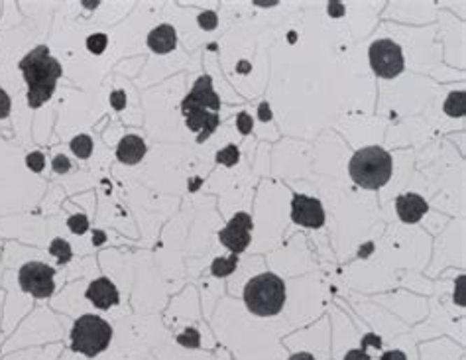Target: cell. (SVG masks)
Here are the masks:
<instances>
[{"label": "cell", "instance_id": "obj_1", "mask_svg": "<svg viewBox=\"0 0 466 360\" xmlns=\"http://www.w3.org/2000/svg\"><path fill=\"white\" fill-rule=\"evenodd\" d=\"M24 81L28 83V104L30 109H40L52 99L55 85L63 75L62 63L50 53L48 46L34 48L20 62Z\"/></svg>", "mask_w": 466, "mask_h": 360}, {"label": "cell", "instance_id": "obj_2", "mask_svg": "<svg viewBox=\"0 0 466 360\" xmlns=\"http://www.w3.org/2000/svg\"><path fill=\"white\" fill-rule=\"evenodd\" d=\"M394 172V162L390 152L382 146H368L358 150L348 164V174L356 186L364 189H380L383 187Z\"/></svg>", "mask_w": 466, "mask_h": 360}, {"label": "cell", "instance_id": "obj_3", "mask_svg": "<svg viewBox=\"0 0 466 360\" xmlns=\"http://www.w3.org/2000/svg\"><path fill=\"white\" fill-rule=\"evenodd\" d=\"M244 303L258 317H271L280 313L285 303L283 279L271 272L252 278L244 288Z\"/></svg>", "mask_w": 466, "mask_h": 360}, {"label": "cell", "instance_id": "obj_4", "mask_svg": "<svg viewBox=\"0 0 466 360\" xmlns=\"http://www.w3.org/2000/svg\"><path fill=\"white\" fill-rule=\"evenodd\" d=\"M113 327L99 315H83L73 323L71 349L85 356H97L108 349Z\"/></svg>", "mask_w": 466, "mask_h": 360}, {"label": "cell", "instance_id": "obj_5", "mask_svg": "<svg viewBox=\"0 0 466 360\" xmlns=\"http://www.w3.org/2000/svg\"><path fill=\"white\" fill-rule=\"evenodd\" d=\"M370 65L372 71L383 79H394L405 69V60L402 46L394 40H376L370 46Z\"/></svg>", "mask_w": 466, "mask_h": 360}, {"label": "cell", "instance_id": "obj_6", "mask_svg": "<svg viewBox=\"0 0 466 360\" xmlns=\"http://www.w3.org/2000/svg\"><path fill=\"white\" fill-rule=\"evenodd\" d=\"M53 278H55V270L43 262H26L18 274L20 288L38 299L52 298L53 289H55Z\"/></svg>", "mask_w": 466, "mask_h": 360}, {"label": "cell", "instance_id": "obj_7", "mask_svg": "<svg viewBox=\"0 0 466 360\" xmlns=\"http://www.w3.org/2000/svg\"><path fill=\"white\" fill-rule=\"evenodd\" d=\"M252 230H254V223L248 213H236L228 221V225L223 230H218V240L232 252V254H240L244 252L246 247L252 240Z\"/></svg>", "mask_w": 466, "mask_h": 360}, {"label": "cell", "instance_id": "obj_8", "mask_svg": "<svg viewBox=\"0 0 466 360\" xmlns=\"http://www.w3.org/2000/svg\"><path fill=\"white\" fill-rule=\"evenodd\" d=\"M291 219L295 225L307 228H321L325 225V209L315 197L293 195L291 199Z\"/></svg>", "mask_w": 466, "mask_h": 360}, {"label": "cell", "instance_id": "obj_9", "mask_svg": "<svg viewBox=\"0 0 466 360\" xmlns=\"http://www.w3.org/2000/svg\"><path fill=\"white\" fill-rule=\"evenodd\" d=\"M187 106H197V109H207L211 113H218L220 109V99L213 89V79L209 75H201L197 81L193 83L191 91L181 103V109Z\"/></svg>", "mask_w": 466, "mask_h": 360}, {"label": "cell", "instance_id": "obj_10", "mask_svg": "<svg viewBox=\"0 0 466 360\" xmlns=\"http://www.w3.org/2000/svg\"><path fill=\"white\" fill-rule=\"evenodd\" d=\"M183 114H185V124L189 130L193 132H199L197 142L203 144L207 140L211 134L215 132L220 124V118H218V113H211L207 109H197V106H187V109H181Z\"/></svg>", "mask_w": 466, "mask_h": 360}, {"label": "cell", "instance_id": "obj_11", "mask_svg": "<svg viewBox=\"0 0 466 360\" xmlns=\"http://www.w3.org/2000/svg\"><path fill=\"white\" fill-rule=\"evenodd\" d=\"M85 298L99 309H111L120 301V293L108 278H97L89 284Z\"/></svg>", "mask_w": 466, "mask_h": 360}, {"label": "cell", "instance_id": "obj_12", "mask_svg": "<svg viewBox=\"0 0 466 360\" xmlns=\"http://www.w3.org/2000/svg\"><path fill=\"white\" fill-rule=\"evenodd\" d=\"M395 211L400 219L407 223V225H414V223H419L423 215L429 211V205L425 201L423 197L417 195V193H404L395 199Z\"/></svg>", "mask_w": 466, "mask_h": 360}, {"label": "cell", "instance_id": "obj_13", "mask_svg": "<svg viewBox=\"0 0 466 360\" xmlns=\"http://www.w3.org/2000/svg\"><path fill=\"white\" fill-rule=\"evenodd\" d=\"M144 155H146V142L142 136H138V134H126L125 138L118 142L116 158H118L120 164L126 165L140 164Z\"/></svg>", "mask_w": 466, "mask_h": 360}, {"label": "cell", "instance_id": "obj_14", "mask_svg": "<svg viewBox=\"0 0 466 360\" xmlns=\"http://www.w3.org/2000/svg\"><path fill=\"white\" fill-rule=\"evenodd\" d=\"M148 48L154 53L174 52L177 48V32L171 24H160L148 34Z\"/></svg>", "mask_w": 466, "mask_h": 360}, {"label": "cell", "instance_id": "obj_15", "mask_svg": "<svg viewBox=\"0 0 466 360\" xmlns=\"http://www.w3.org/2000/svg\"><path fill=\"white\" fill-rule=\"evenodd\" d=\"M236 266H239V254H232L228 258H217L211 266V272L217 278H227L236 270Z\"/></svg>", "mask_w": 466, "mask_h": 360}, {"label": "cell", "instance_id": "obj_16", "mask_svg": "<svg viewBox=\"0 0 466 360\" xmlns=\"http://www.w3.org/2000/svg\"><path fill=\"white\" fill-rule=\"evenodd\" d=\"M50 254L57 258L59 266H63V264L71 262V258H73L71 244H69L65 238H53L52 244H50Z\"/></svg>", "mask_w": 466, "mask_h": 360}, {"label": "cell", "instance_id": "obj_17", "mask_svg": "<svg viewBox=\"0 0 466 360\" xmlns=\"http://www.w3.org/2000/svg\"><path fill=\"white\" fill-rule=\"evenodd\" d=\"M445 113L449 116H465L466 104H465V91H455L446 97L445 104H443Z\"/></svg>", "mask_w": 466, "mask_h": 360}, {"label": "cell", "instance_id": "obj_18", "mask_svg": "<svg viewBox=\"0 0 466 360\" xmlns=\"http://www.w3.org/2000/svg\"><path fill=\"white\" fill-rule=\"evenodd\" d=\"M69 146H71L73 154L77 155V158H81V160H87L91 155V152H93V140H91L89 134H77Z\"/></svg>", "mask_w": 466, "mask_h": 360}, {"label": "cell", "instance_id": "obj_19", "mask_svg": "<svg viewBox=\"0 0 466 360\" xmlns=\"http://www.w3.org/2000/svg\"><path fill=\"white\" fill-rule=\"evenodd\" d=\"M240 160V150L234 144H228L227 148L218 150L217 152V162L218 164L227 165V167H232V165L239 164Z\"/></svg>", "mask_w": 466, "mask_h": 360}, {"label": "cell", "instance_id": "obj_20", "mask_svg": "<svg viewBox=\"0 0 466 360\" xmlns=\"http://www.w3.org/2000/svg\"><path fill=\"white\" fill-rule=\"evenodd\" d=\"M106 46H108L106 34H93V36L87 38V50L94 55H101L106 50Z\"/></svg>", "mask_w": 466, "mask_h": 360}, {"label": "cell", "instance_id": "obj_21", "mask_svg": "<svg viewBox=\"0 0 466 360\" xmlns=\"http://www.w3.org/2000/svg\"><path fill=\"white\" fill-rule=\"evenodd\" d=\"M67 227H69V230L75 233V235H85V233L89 230V219H87L83 213L71 215L67 219Z\"/></svg>", "mask_w": 466, "mask_h": 360}, {"label": "cell", "instance_id": "obj_22", "mask_svg": "<svg viewBox=\"0 0 466 360\" xmlns=\"http://www.w3.org/2000/svg\"><path fill=\"white\" fill-rule=\"evenodd\" d=\"M177 342L181 345V347H187V349H197L199 342H201V337H199L197 329H185V333H181V335H177Z\"/></svg>", "mask_w": 466, "mask_h": 360}, {"label": "cell", "instance_id": "obj_23", "mask_svg": "<svg viewBox=\"0 0 466 360\" xmlns=\"http://www.w3.org/2000/svg\"><path fill=\"white\" fill-rule=\"evenodd\" d=\"M26 165L30 167L34 174H40L45 167V155L42 152H30L26 155Z\"/></svg>", "mask_w": 466, "mask_h": 360}, {"label": "cell", "instance_id": "obj_24", "mask_svg": "<svg viewBox=\"0 0 466 360\" xmlns=\"http://www.w3.org/2000/svg\"><path fill=\"white\" fill-rule=\"evenodd\" d=\"M197 22H199V26H201L203 30H207V32L215 30V28H217V24H218L217 12H211V11L203 12V14H199Z\"/></svg>", "mask_w": 466, "mask_h": 360}, {"label": "cell", "instance_id": "obj_25", "mask_svg": "<svg viewBox=\"0 0 466 360\" xmlns=\"http://www.w3.org/2000/svg\"><path fill=\"white\" fill-rule=\"evenodd\" d=\"M52 169L55 174H67L69 169H71V162H69V158L67 155H55L52 162Z\"/></svg>", "mask_w": 466, "mask_h": 360}, {"label": "cell", "instance_id": "obj_26", "mask_svg": "<svg viewBox=\"0 0 466 360\" xmlns=\"http://www.w3.org/2000/svg\"><path fill=\"white\" fill-rule=\"evenodd\" d=\"M12 111V101L8 93L0 87V120H4V118H8L10 116Z\"/></svg>", "mask_w": 466, "mask_h": 360}, {"label": "cell", "instance_id": "obj_27", "mask_svg": "<svg viewBox=\"0 0 466 360\" xmlns=\"http://www.w3.org/2000/svg\"><path fill=\"white\" fill-rule=\"evenodd\" d=\"M252 126H254V124H252V116L242 111V113L239 114V118H236V128H239V132L246 136V134L252 132Z\"/></svg>", "mask_w": 466, "mask_h": 360}, {"label": "cell", "instance_id": "obj_28", "mask_svg": "<svg viewBox=\"0 0 466 360\" xmlns=\"http://www.w3.org/2000/svg\"><path fill=\"white\" fill-rule=\"evenodd\" d=\"M111 104H113V109H116V111H122L126 106L125 91H114V93H111Z\"/></svg>", "mask_w": 466, "mask_h": 360}, {"label": "cell", "instance_id": "obj_29", "mask_svg": "<svg viewBox=\"0 0 466 360\" xmlns=\"http://www.w3.org/2000/svg\"><path fill=\"white\" fill-rule=\"evenodd\" d=\"M342 360H372V359L366 354V350L354 349V350H348V352H346V356H344Z\"/></svg>", "mask_w": 466, "mask_h": 360}, {"label": "cell", "instance_id": "obj_30", "mask_svg": "<svg viewBox=\"0 0 466 360\" xmlns=\"http://www.w3.org/2000/svg\"><path fill=\"white\" fill-rule=\"evenodd\" d=\"M380 360H407V356L402 350H388V352H383Z\"/></svg>", "mask_w": 466, "mask_h": 360}, {"label": "cell", "instance_id": "obj_31", "mask_svg": "<svg viewBox=\"0 0 466 360\" xmlns=\"http://www.w3.org/2000/svg\"><path fill=\"white\" fill-rule=\"evenodd\" d=\"M269 118H271V111H269V104L262 103V104H260V120L268 123Z\"/></svg>", "mask_w": 466, "mask_h": 360}, {"label": "cell", "instance_id": "obj_32", "mask_svg": "<svg viewBox=\"0 0 466 360\" xmlns=\"http://www.w3.org/2000/svg\"><path fill=\"white\" fill-rule=\"evenodd\" d=\"M368 342H374L376 347H382V340H380V337H374V335H366L362 339V350H366V347H368Z\"/></svg>", "mask_w": 466, "mask_h": 360}, {"label": "cell", "instance_id": "obj_33", "mask_svg": "<svg viewBox=\"0 0 466 360\" xmlns=\"http://www.w3.org/2000/svg\"><path fill=\"white\" fill-rule=\"evenodd\" d=\"M290 360H315V356L309 352H297V354L290 356Z\"/></svg>", "mask_w": 466, "mask_h": 360}, {"label": "cell", "instance_id": "obj_34", "mask_svg": "<svg viewBox=\"0 0 466 360\" xmlns=\"http://www.w3.org/2000/svg\"><path fill=\"white\" fill-rule=\"evenodd\" d=\"M104 240H106V237H104L103 230H94L93 235V244H103Z\"/></svg>", "mask_w": 466, "mask_h": 360}, {"label": "cell", "instance_id": "obj_35", "mask_svg": "<svg viewBox=\"0 0 466 360\" xmlns=\"http://www.w3.org/2000/svg\"><path fill=\"white\" fill-rule=\"evenodd\" d=\"M342 4H329V12H331L332 16H342Z\"/></svg>", "mask_w": 466, "mask_h": 360}, {"label": "cell", "instance_id": "obj_36", "mask_svg": "<svg viewBox=\"0 0 466 360\" xmlns=\"http://www.w3.org/2000/svg\"><path fill=\"white\" fill-rule=\"evenodd\" d=\"M458 286H460V288L465 286V278H458ZM458 303H460V305L465 303V299H463V293H458Z\"/></svg>", "mask_w": 466, "mask_h": 360}]
</instances>
